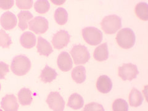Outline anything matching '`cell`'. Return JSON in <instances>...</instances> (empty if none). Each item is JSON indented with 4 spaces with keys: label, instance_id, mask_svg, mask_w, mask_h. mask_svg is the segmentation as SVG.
I'll return each instance as SVG.
<instances>
[{
    "label": "cell",
    "instance_id": "obj_11",
    "mask_svg": "<svg viewBox=\"0 0 148 111\" xmlns=\"http://www.w3.org/2000/svg\"><path fill=\"white\" fill-rule=\"evenodd\" d=\"M1 108L4 111H17L18 104L14 95H6L1 100Z\"/></svg>",
    "mask_w": 148,
    "mask_h": 111
},
{
    "label": "cell",
    "instance_id": "obj_6",
    "mask_svg": "<svg viewBox=\"0 0 148 111\" xmlns=\"http://www.w3.org/2000/svg\"><path fill=\"white\" fill-rule=\"evenodd\" d=\"M139 73L136 65L131 63L124 64L119 69V75L124 81H132L136 78Z\"/></svg>",
    "mask_w": 148,
    "mask_h": 111
},
{
    "label": "cell",
    "instance_id": "obj_32",
    "mask_svg": "<svg viewBox=\"0 0 148 111\" xmlns=\"http://www.w3.org/2000/svg\"><path fill=\"white\" fill-rule=\"evenodd\" d=\"M54 4H57V5H61V4H62L64 3H65V0H62V1H56V0H52L51 1Z\"/></svg>",
    "mask_w": 148,
    "mask_h": 111
},
{
    "label": "cell",
    "instance_id": "obj_34",
    "mask_svg": "<svg viewBox=\"0 0 148 111\" xmlns=\"http://www.w3.org/2000/svg\"><path fill=\"white\" fill-rule=\"evenodd\" d=\"M0 111H3L1 109H0Z\"/></svg>",
    "mask_w": 148,
    "mask_h": 111
},
{
    "label": "cell",
    "instance_id": "obj_26",
    "mask_svg": "<svg viewBox=\"0 0 148 111\" xmlns=\"http://www.w3.org/2000/svg\"><path fill=\"white\" fill-rule=\"evenodd\" d=\"M113 111H128V104L126 101L117 99L112 104Z\"/></svg>",
    "mask_w": 148,
    "mask_h": 111
},
{
    "label": "cell",
    "instance_id": "obj_30",
    "mask_svg": "<svg viewBox=\"0 0 148 111\" xmlns=\"http://www.w3.org/2000/svg\"><path fill=\"white\" fill-rule=\"evenodd\" d=\"M9 71L8 65L3 62H0V79H4Z\"/></svg>",
    "mask_w": 148,
    "mask_h": 111
},
{
    "label": "cell",
    "instance_id": "obj_2",
    "mask_svg": "<svg viewBox=\"0 0 148 111\" xmlns=\"http://www.w3.org/2000/svg\"><path fill=\"white\" fill-rule=\"evenodd\" d=\"M116 40L118 45L123 49H130L135 45L136 37L134 32L130 28L120 30L117 35Z\"/></svg>",
    "mask_w": 148,
    "mask_h": 111
},
{
    "label": "cell",
    "instance_id": "obj_33",
    "mask_svg": "<svg viewBox=\"0 0 148 111\" xmlns=\"http://www.w3.org/2000/svg\"><path fill=\"white\" fill-rule=\"evenodd\" d=\"M0 90H1V84H0Z\"/></svg>",
    "mask_w": 148,
    "mask_h": 111
},
{
    "label": "cell",
    "instance_id": "obj_9",
    "mask_svg": "<svg viewBox=\"0 0 148 111\" xmlns=\"http://www.w3.org/2000/svg\"><path fill=\"white\" fill-rule=\"evenodd\" d=\"M71 36L66 30H61L58 32L54 36L52 40V43L56 49H61L66 47L70 42Z\"/></svg>",
    "mask_w": 148,
    "mask_h": 111
},
{
    "label": "cell",
    "instance_id": "obj_27",
    "mask_svg": "<svg viewBox=\"0 0 148 111\" xmlns=\"http://www.w3.org/2000/svg\"><path fill=\"white\" fill-rule=\"evenodd\" d=\"M12 44L11 37L5 31L0 30V46L3 48H8Z\"/></svg>",
    "mask_w": 148,
    "mask_h": 111
},
{
    "label": "cell",
    "instance_id": "obj_25",
    "mask_svg": "<svg viewBox=\"0 0 148 111\" xmlns=\"http://www.w3.org/2000/svg\"><path fill=\"white\" fill-rule=\"evenodd\" d=\"M34 8L38 13L45 14L49 11L50 4L46 0H38L35 3Z\"/></svg>",
    "mask_w": 148,
    "mask_h": 111
},
{
    "label": "cell",
    "instance_id": "obj_3",
    "mask_svg": "<svg viewBox=\"0 0 148 111\" xmlns=\"http://www.w3.org/2000/svg\"><path fill=\"white\" fill-rule=\"evenodd\" d=\"M101 25L106 34H114L122 27V20L117 15H109L103 18Z\"/></svg>",
    "mask_w": 148,
    "mask_h": 111
},
{
    "label": "cell",
    "instance_id": "obj_22",
    "mask_svg": "<svg viewBox=\"0 0 148 111\" xmlns=\"http://www.w3.org/2000/svg\"><path fill=\"white\" fill-rule=\"evenodd\" d=\"M84 105V101L82 97L77 93L72 94L69 99L67 106L71 108L77 110L83 108Z\"/></svg>",
    "mask_w": 148,
    "mask_h": 111
},
{
    "label": "cell",
    "instance_id": "obj_1",
    "mask_svg": "<svg viewBox=\"0 0 148 111\" xmlns=\"http://www.w3.org/2000/svg\"><path fill=\"white\" fill-rule=\"evenodd\" d=\"M31 68L30 59L24 55H18L13 59L11 69L12 72L18 76H23L27 74Z\"/></svg>",
    "mask_w": 148,
    "mask_h": 111
},
{
    "label": "cell",
    "instance_id": "obj_29",
    "mask_svg": "<svg viewBox=\"0 0 148 111\" xmlns=\"http://www.w3.org/2000/svg\"><path fill=\"white\" fill-rule=\"evenodd\" d=\"M16 5L21 9H30L33 5V1L32 0H17Z\"/></svg>",
    "mask_w": 148,
    "mask_h": 111
},
{
    "label": "cell",
    "instance_id": "obj_13",
    "mask_svg": "<svg viewBox=\"0 0 148 111\" xmlns=\"http://www.w3.org/2000/svg\"><path fill=\"white\" fill-rule=\"evenodd\" d=\"M96 87L102 93H108L112 88V83L107 75H101L97 80Z\"/></svg>",
    "mask_w": 148,
    "mask_h": 111
},
{
    "label": "cell",
    "instance_id": "obj_19",
    "mask_svg": "<svg viewBox=\"0 0 148 111\" xmlns=\"http://www.w3.org/2000/svg\"><path fill=\"white\" fill-rule=\"evenodd\" d=\"M144 98L141 92L136 88H133L130 93L129 103L133 107H138L142 104Z\"/></svg>",
    "mask_w": 148,
    "mask_h": 111
},
{
    "label": "cell",
    "instance_id": "obj_4",
    "mask_svg": "<svg viewBox=\"0 0 148 111\" xmlns=\"http://www.w3.org/2000/svg\"><path fill=\"white\" fill-rule=\"evenodd\" d=\"M82 35L86 42L92 46L99 45L103 40V33L95 27H89L83 29Z\"/></svg>",
    "mask_w": 148,
    "mask_h": 111
},
{
    "label": "cell",
    "instance_id": "obj_5",
    "mask_svg": "<svg viewBox=\"0 0 148 111\" xmlns=\"http://www.w3.org/2000/svg\"><path fill=\"white\" fill-rule=\"evenodd\" d=\"M74 63L77 65L86 64L90 59V54L85 46L78 45L74 46L71 51Z\"/></svg>",
    "mask_w": 148,
    "mask_h": 111
},
{
    "label": "cell",
    "instance_id": "obj_14",
    "mask_svg": "<svg viewBox=\"0 0 148 111\" xmlns=\"http://www.w3.org/2000/svg\"><path fill=\"white\" fill-rule=\"evenodd\" d=\"M37 50L38 53L45 56H49L53 52V48L48 41L44 39L43 37H38V43H37Z\"/></svg>",
    "mask_w": 148,
    "mask_h": 111
},
{
    "label": "cell",
    "instance_id": "obj_23",
    "mask_svg": "<svg viewBox=\"0 0 148 111\" xmlns=\"http://www.w3.org/2000/svg\"><path fill=\"white\" fill-rule=\"evenodd\" d=\"M136 16L141 20L146 21L148 20V5L146 3L141 2L137 4L135 7Z\"/></svg>",
    "mask_w": 148,
    "mask_h": 111
},
{
    "label": "cell",
    "instance_id": "obj_18",
    "mask_svg": "<svg viewBox=\"0 0 148 111\" xmlns=\"http://www.w3.org/2000/svg\"><path fill=\"white\" fill-rule=\"evenodd\" d=\"M18 99L21 105L29 106L31 104L32 101H33L32 92L29 88H23L18 92Z\"/></svg>",
    "mask_w": 148,
    "mask_h": 111
},
{
    "label": "cell",
    "instance_id": "obj_7",
    "mask_svg": "<svg viewBox=\"0 0 148 111\" xmlns=\"http://www.w3.org/2000/svg\"><path fill=\"white\" fill-rule=\"evenodd\" d=\"M29 29L36 34H43L48 30L49 24L46 18L37 16L31 20L29 23Z\"/></svg>",
    "mask_w": 148,
    "mask_h": 111
},
{
    "label": "cell",
    "instance_id": "obj_28",
    "mask_svg": "<svg viewBox=\"0 0 148 111\" xmlns=\"http://www.w3.org/2000/svg\"><path fill=\"white\" fill-rule=\"evenodd\" d=\"M83 111H104V109L101 104L93 102L86 104Z\"/></svg>",
    "mask_w": 148,
    "mask_h": 111
},
{
    "label": "cell",
    "instance_id": "obj_8",
    "mask_svg": "<svg viewBox=\"0 0 148 111\" xmlns=\"http://www.w3.org/2000/svg\"><path fill=\"white\" fill-rule=\"evenodd\" d=\"M46 103L53 111H64V110L65 101L58 92H51L46 99Z\"/></svg>",
    "mask_w": 148,
    "mask_h": 111
},
{
    "label": "cell",
    "instance_id": "obj_21",
    "mask_svg": "<svg viewBox=\"0 0 148 111\" xmlns=\"http://www.w3.org/2000/svg\"><path fill=\"white\" fill-rule=\"evenodd\" d=\"M73 80L77 83H82L86 80V69L82 66L75 67L72 72Z\"/></svg>",
    "mask_w": 148,
    "mask_h": 111
},
{
    "label": "cell",
    "instance_id": "obj_20",
    "mask_svg": "<svg viewBox=\"0 0 148 111\" xmlns=\"http://www.w3.org/2000/svg\"><path fill=\"white\" fill-rule=\"evenodd\" d=\"M18 27L21 30H25L28 28L27 22L33 18V15L28 11H22L18 14Z\"/></svg>",
    "mask_w": 148,
    "mask_h": 111
},
{
    "label": "cell",
    "instance_id": "obj_10",
    "mask_svg": "<svg viewBox=\"0 0 148 111\" xmlns=\"http://www.w3.org/2000/svg\"><path fill=\"white\" fill-rule=\"evenodd\" d=\"M17 17L13 13L7 11L3 13L0 18V23L4 29L6 30H11L17 25Z\"/></svg>",
    "mask_w": 148,
    "mask_h": 111
},
{
    "label": "cell",
    "instance_id": "obj_31",
    "mask_svg": "<svg viewBox=\"0 0 148 111\" xmlns=\"http://www.w3.org/2000/svg\"><path fill=\"white\" fill-rule=\"evenodd\" d=\"M14 1L12 0H0V8L3 9H9L13 5Z\"/></svg>",
    "mask_w": 148,
    "mask_h": 111
},
{
    "label": "cell",
    "instance_id": "obj_16",
    "mask_svg": "<svg viewBox=\"0 0 148 111\" xmlns=\"http://www.w3.org/2000/svg\"><path fill=\"white\" fill-rule=\"evenodd\" d=\"M95 59L99 62H102L107 60L109 58V51L108 44L105 43L97 47L94 52Z\"/></svg>",
    "mask_w": 148,
    "mask_h": 111
},
{
    "label": "cell",
    "instance_id": "obj_17",
    "mask_svg": "<svg viewBox=\"0 0 148 111\" xmlns=\"http://www.w3.org/2000/svg\"><path fill=\"white\" fill-rule=\"evenodd\" d=\"M57 76L58 73L54 69L46 66L41 71L40 78L41 80L44 83H51L56 78Z\"/></svg>",
    "mask_w": 148,
    "mask_h": 111
},
{
    "label": "cell",
    "instance_id": "obj_15",
    "mask_svg": "<svg viewBox=\"0 0 148 111\" xmlns=\"http://www.w3.org/2000/svg\"><path fill=\"white\" fill-rule=\"evenodd\" d=\"M36 36L30 32H25L23 34L20 38V42L23 47L30 49L33 48L36 44Z\"/></svg>",
    "mask_w": 148,
    "mask_h": 111
},
{
    "label": "cell",
    "instance_id": "obj_12",
    "mask_svg": "<svg viewBox=\"0 0 148 111\" xmlns=\"http://www.w3.org/2000/svg\"><path fill=\"white\" fill-rule=\"evenodd\" d=\"M58 66L60 70L63 72H68L72 68V60L67 52L63 51L59 55L58 58Z\"/></svg>",
    "mask_w": 148,
    "mask_h": 111
},
{
    "label": "cell",
    "instance_id": "obj_24",
    "mask_svg": "<svg viewBox=\"0 0 148 111\" xmlns=\"http://www.w3.org/2000/svg\"><path fill=\"white\" fill-rule=\"evenodd\" d=\"M55 21L60 25L66 24L68 20V13L66 9L62 8H58L54 13Z\"/></svg>",
    "mask_w": 148,
    "mask_h": 111
}]
</instances>
